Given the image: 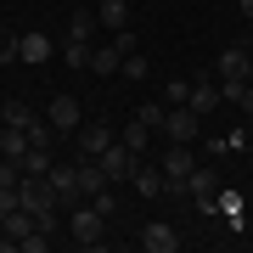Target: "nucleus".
I'll list each match as a JSON object with an SVG mask.
<instances>
[{
    "mask_svg": "<svg viewBox=\"0 0 253 253\" xmlns=\"http://www.w3.org/2000/svg\"><path fill=\"white\" fill-rule=\"evenodd\" d=\"M17 203L40 219V231H51L56 225V208H62V191L51 186V174H23L17 180Z\"/></svg>",
    "mask_w": 253,
    "mask_h": 253,
    "instance_id": "1",
    "label": "nucleus"
},
{
    "mask_svg": "<svg viewBox=\"0 0 253 253\" xmlns=\"http://www.w3.org/2000/svg\"><path fill=\"white\" fill-rule=\"evenodd\" d=\"M197 129H203V118L191 113V107H169V113H163V129H158V135H163V141L191 146V141H197Z\"/></svg>",
    "mask_w": 253,
    "mask_h": 253,
    "instance_id": "2",
    "label": "nucleus"
},
{
    "mask_svg": "<svg viewBox=\"0 0 253 253\" xmlns=\"http://www.w3.org/2000/svg\"><path fill=\"white\" fill-rule=\"evenodd\" d=\"M186 191H191V203L203 208V219L219 214V197H214V191H219V174H214V169H203V163H197V169H191V180H186Z\"/></svg>",
    "mask_w": 253,
    "mask_h": 253,
    "instance_id": "3",
    "label": "nucleus"
},
{
    "mask_svg": "<svg viewBox=\"0 0 253 253\" xmlns=\"http://www.w3.org/2000/svg\"><path fill=\"white\" fill-rule=\"evenodd\" d=\"M96 163H101V174H107V180H113V186H124V180H129V174H135V163H141V158H135V152H129V146H124V141H113V146H107V152H101Z\"/></svg>",
    "mask_w": 253,
    "mask_h": 253,
    "instance_id": "4",
    "label": "nucleus"
},
{
    "mask_svg": "<svg viewBox=\"0 0 253 253\" xmlns=\"http://www.w3.org/2000/svg\"><path fill=\"white\" fill-rule=\"evenodd\" d=\"M45 118H51V129H56V135H79V124H84V113H79V96H51Z\"/></svg>",
    "mask_w": 253,
    "mask_h": 253,
    "instance_id": "5",
    "label": "nucleus"
},
{
    "mask_svg": "<svg viewBox=\"0 0 253 253\" xmlns=\"http://www.w3.org/2000/svg\"><path fill=\"white\" fill-rule=\"evenodd\" d=\"M113 124H79V135H73V158H101L113 146Z\"/></svg>",
    "mask_w": 253,
    "mask_h": 253,
    "instance_id": "6",
    "label": "nucleus"
},
{
    "mask_svg": "<svg viewBox=\"0 0 253 253\" xmlns=\"http://www.w3.org/2000/svg\"><path fill=\"white\" fill-rule=\"evenodd\" d=\"M158 169H163V180H191V169H197V152L180 141H169L163 146V158H158Z\"/></svg>",
    "mask_w": 253,
    "mask_h": 253,
    "instance_id": "7",
    "label": "nucleus"
},
{
    "mask_svg": "<svg viewBox=\"0 0 253 253\" xmlns=\"http://www.w3.org/2000/svg\"><path fill=\"white\" fill-rule=\"evenodd\" d=\"M68 225H73V242H79V248H101V225H107V219H101L90 203H84V208H73V219H68Z\"/></svg>",
    "mask_w": 253,
    "mask_h": 253,
    "instance_id": "8",
    "label": "nucleus"
},
{
    "mask_svg": "<svg viewBox=\"0 0 253 253\" xmlns=\"http://www.w3.org/2000/svg\"><path fill=\"white\" fill-rule=\"evenodd\" d=\"M219 101H225V96H219V79H197V84H191V96H186V107L197 113V118H208Z\"/></svg>",
    "mask_w": 253,
    "mask_h": 253,
    "instance_id": "9",
    "label": "nucleus"
},
{
    "mask_svg": "<svg viewBox=\"0 0 253 253\" xmlns=\"http://www.w3.org/2000/svg\"><path fill=\"white\" fill-rule=\"evenodd\" d=\"M96 28H101V17L90 6H73L68 11V40H84V45H96Z\"/></svg>",
    "mask_w": 253,
    "mask_h": 253,
    "instance_id": "10",
    "label": "nucleus"
},
{
    "mask_svg": "<svg viewBox=\"0 0 253 253\" xmlns=\"http://www.w3.org/2000/svg\"><path fill=\"white\" fill-rule=\"evenodd\" d=\"M248 56H253V51H242V45H225V51L214 56V73H219V79H248Z\"/></svg>",
    "mask_w": 253,
    "mask_h": 253,
    "instance_id": "11",
    "label": "nucleus"
},
{
    "mask_svg": "<svg viewBox=\"0 0 253 253\" xmlns=\"http://www.w3.org/2000/svg\"><path fill=\"white\" fill-rule=\"evenodd\" d=\"M17 56H23L28 68H34V62H51V40L40 34V28H28V34H17Z\"/></svg>",
    "mask_w": 253,
    "mask_h": 253,
    "instance_id": "12",
    "label": "nucleus"
},
{
    "mask_svg": "<svg viewBox=\"0 0 253 253\" xmlns=\"http://www.w3.org/2000/svg\"><path fill=\"white\" fill-rule=\"evenodd\" d=\"M141 248L146 253H174V248H180V231H174V225H146L141 231Z\"/></svg>",
    "mask_w": 253,
    "mask_h": 253,
    "instance_id": "13",
    "label": "nucleus"
},
{
    "mask_svg": "<svg viewBox=\"0 0 253 253\" xmlns=\"http://www.w3.org/2000/svg\"><path fill=\"white\" fill-rule=\"evenodd\" d=\"M73 163H79V197H96L101 186H113L107 174H101V163H96V158H73Z\"/></svg>",
    "mask_w": 253,
    "mask_h": 253,
    "instance_id": "14",
    "label": "nucleus"
},
{
    "mask_svg": "<svg viewBox=\"0 0 253 253\" xmlns=\"http://www.w3.org/2000/svg\"><path fill=\"white\" fill-rule=\"evenodd\" d=\"M129 186H135V197H163V169H152V163H135Z\"/></svg>",
    "mask_w": 253,
    "mask_h": 253,
    "instance_id": "15",
    "label": "nucleus"
},
{
    "mask_svg": "<svg viewBox=\"0 0 253 253\" xmlns=\"http://www.w3.org/2000/svg\"><path fill=\"white\" fill-rule=\"evenodd\" d=\"M28 146H34V141H28V129H11V124H0V158H28Z\"/></svg>",
    "mask_w": 253,
    "mask_h": 253,
    "instance_id": "16",
    "label": "nucleus"
},
{
    "mask_svg": "<svg viewBox=\"0 0 253 253\" xmlns=\"http://www.w3.org/2000/svg\"><path fill=\"white\" fill-rule=\"evenodd\" d=\"M0 124H11V129H34L40 113L28 107V101H6V107H0Z\"/></svg>",
    "mask_w": 253,
    "mask_h": 253,
    "instance_id": "17",
    "label": "nucleus"
},
{
    "mask_svg": "<svg viewBox=\"0 0 253 253\" xmlns=\"http://www.w3.org/2000/svg\"><path fill=\"white\" fill-rule=\"evenodd\" d=\"M118 68H124V51H118V45H96L90 51V73L107 79V73H118Z\"/></svg>",
    "mask_w": 253,
    "mask_h": 253,
    "instance_id": "18",
    "label": "nucleus"
},
{
    "mask_svg": "<svg viewBox=\"0 0 253 253\" xmlns=\"http://www.w3.org/2000/svg\"><path fill=\"white\" fill-rule=\"evenodd\" d=\"M51 186L62 197H79V163H51Z\"/></svg>",
    "mask_w": 253,
    "mask_h": 253,
    "instance_id": "19",
    "label": "nucleus"
},
{
    "mask_svg": "<svg viewBox=\"0 0 253 253\" xmlns=\"http://www.w3.org/2000/svg\"><path fill=\"white\" fill-rule=\"evenodd\" d=\"M118 141H124V146H129V152H135V158H141V152H146V146H152V129H146V124H141V118H129V124H124V129H118Z\"/></svg>",
    "mask_w": 253,
    "mask_h": 253,
    "instance_id": "20",
    "label": "nucleus"
},
{
    "mask_svg": "<svg viewBox=\"0 0 253 253\" xmlns=\"http://www.w3.org/2000/svg\"><path fill=\"white\" fill-rule=\"evenodd\" d=\"M96 17H101V28L113 34V28H129V6H124V0H101Z\"/></svg>",
    "mask_w": 253,
    "mask_h": 253,
    "instance_id": "21",
    "label": "nucleus"
},
{
    "mask_svg": "<svg viewBox=\"0 0 253 253\" xmlns=\"http://www.w3.org/2000/svg\"><path fill=\"white\" fill-rule=\"evenodd\" d=\"M51 146H28V158H23V174H51Z\"/></svg>",
    "mask_w": 253,
    "mask_h": 253,
    "instance_id": "22",
    "label": "nucleus"
},
{
    "mask_svg": "<svg viewBox=\"0 0 253 253\" xmlns=\"http://www.w3.org/2000/svg\"><path fill=\"white\" fill-rule=\"evenodd\" d=\"M163 113H169V101H141V107H135V118H141L146 129H152V135L163 129Z\"/></svg>",
    "mask_w": 253,
    "mask_h": 253,
    "instance_id": "23",
    "label": "nucleus"
},
{
    "mask_svg": "<svg viewBox=\"0 0 253 253\" xmlns=\"http://www.w3.org/2000/svg\"><path fill=\"white\" fill-rule=\"evenodd\" d=\"M90 51H96V45H84V40H68V45H62V62H68V68H90Z\"/></svg>",
    "mask_w": 253,
    "mask_h": 253,
    "instance_id": "24",
    "label": "nucleus"
},
{
    "mask_svg": "<svg viewBox=\"0 0 253 253\" xmlns=\"http://www.w3.org/2000/svg\"><path fill=\"white\" fill-rule=\"evenodd\" d=\"M90 208H96L101 219H113V214H118V197H113V186H101L96 197H90Z\"/></svg>",
    "mask_w": 253,
    "mask_h": 253,
    "instance_id": "25",
    "label": "nucleus"
},
{
    "mask_svg": "<svg viewBox=\"0 0 253 253\" xmlns=\"http://www.w3.org/2000/svg\"><path fill=\"white\" fill-rule=\"evenodd\" d=\"M118 73H124L129 84H141V79H146V56H135V51H129V56H124V68H118Z\"/></svg>",
    "mask_w": 253,
    "mask_h": 253,
    "instance_id": "26",
    "label": "nucleus"
},
{
    "mask_svg": "<svg viewBox=\"0 0 253 253\" xmlns=\"http://www.w3.org/2000/svg\"><path fill=\"white\" fill-rule=\"evenodd\" d=\"M186 96H191V84H186V79L163 84V101H169V107H186Z\"/></svg>",
    "mask_w": 253,
    "mask_h": 253,
    "instance_id": "27",
    "label": "nucleus"
},
{
    "mask_svg": "<svg viewBox=\"0 0 253 253\" xmlns=\"http://www.w3.org/2000/svg\"><path fill=\"white\" fill-rule=\"evenodd\" d=\"M219 96H225V101H242L248 96V79H219Z\"/></svg>",
    "mask_w": 253,
    "mask_h": 253,
    "instance_id": "28",
    "label": "nucleus"
},
{
    "mask_svg": "<svg viewBox=\"0 0 253 253\" xmlns=\"http://www.w3.org/2000/svg\"><path fill=\"white\" fill-rule=\"evenodd\" d=\"M113 45L129 56V51H135V28H113Z\"/></svg>",
    "mask_w": 253,
    "mask_h": 253,
    "instance_id": "29",
    "label": "nucleus"
},
{
    "mask_svg": "<svg viewBox=\"0 0 253 253\" xmlns=\"http://www.w3.org/2000/svg\"><path fill=\"white\" fill-rule=\"evenodd\" d=\"M11 208H17V186H0V219H6Z\"/></svg>",
    "mask_w": 253,
    "mask_h": 253,
    "instance_id": "30",
    "label": "nucleus"
},
{
    "mask_svg": "<svg viewBox=\"0 0 253 253\" xmlns=\"http://www.w3.org/2000/svg\"><path fill=\"white\" fill-rule=\"evenodd\" d=\"M0 62H17V40H0Z\"/></svg>",
    "mask_w": 253,
    "mask_h": 253,
    "instance_id": "31",
    "label": "nucleus"
},
{
    "mask_svg": "<svg viewBox=\"0 0 253 253\" xmlns=\"http://www.w3.org/2000/svg\"><path fill=\"white\" fill-rule=\"evenodd\" d=\"M236 107H242V113L253 118V84H248V96H242V101H236Z\"/></svg>",
    "mask_w": 253,
    "mask_h": 253,
    "instance_id": "32",
    "label": "nucleus"
},
{
    "mask_svg": "<svg viewBox=\"0 0 253 253\" xmlns=\"http://www.w3.org/2000/svg\"><path fill=\"white\" fill-rule=\"evenodd\" d=\"M236 6H242V17H253V0H236Z\"/></svg>",
    "mask_w": 253,
    "mask_h": 253,
    "instance_id": "33",
    "label": "nucleus"
},
{
    "mask_svg": "<svg viewBox=\"0 0 253 253\" xmlns=\"http://www.w3.org/2000/svg\"><path fill=\"white\" fill-rule=\"evenodd\" d=\"M79 6H90V11H96V6H101V0H79Z\"/></svg>",
    "mask_w": 253,
    "mask_h": 253,
    "instance_id": "34",
    "label": "nucleus"
},
{
    "mask_svg": "<svg viewBox=\"0 0 253 253\" xmlns=\"http://www.w3.org/2000/svg\"><path fill=\"white\" fill-rule=\"evenodd\" d=\"M248 84H253V56H248Z\"/></svg>",
    "mask_w": 253,
    "mask_h": 253,
    "instance_id": "35",
    "label": "nucleus"
}]
</instances>
